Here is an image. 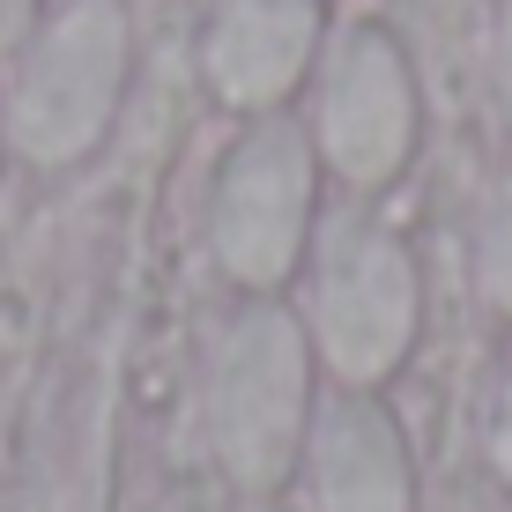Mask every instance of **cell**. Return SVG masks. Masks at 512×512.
I'll use <instances>...</instances> for the list:
<instances>
[{"mask_svg":"<svg viewBox=\"0 0 512 512\" xmlns=\"http://www.w3.org/2000/svg\"><path fill=\"white\" fill-rule=\"evenodd\" d=\"M305 498L312 512H409V446L394 416L364 394H342L305 438Z\"/></svg>","mask_w":512,"mask_h":512,"instance_id":"cell-6","label":"cell"},{"mask_svg":"<svg viewBox=\"0 0 512 512\" xmlns=\"http://www.w3.org/2000/svg\"><path fill=\"white\" fill-rule=\"evenodd\" d=\"M23 23H30V0H0V45L23 38Z\"/></svg>","mask_w":512,"mask_h":512,"instance_id":"cell-11","label":"cell"},{"mask_svg":"<svg viewBox=\"0 0 512 512\" xmlns=\"http://www.w3.org/2000/svg\"><path fill=\"white\" fill-rule=\"evenodd\" d=\"M320 45V0H231L208 30V82L223 104H260L290 97Z\"/></svg>","mask_w":512,"mask_h":512,"instance_id":"cell-7","label":"cell"},{"mask_svg":"<svg viewBox=\"0 0 512 512\" xmlns=\"http://www.w3.org/2000/svg\"><path fill=\"white\" fill-rule=\"evenodd\" d=\"M312 231V149L297 127H260L238 141V156L223 164L216 193V260L238 282L268 290L297 268Z\"/></svg>","mask_w":512,"mask_h":512,"instance_id":"cell-4","label":"cell"},{"mask_svg":"<svg viewBox=\"0 0 512 512\" xmlns=\"http://www.w3.org/2000/svg\"><path fill=\"white\" fill-rule=\"evenodd\" d=\"M127 82V15L119 0H75L60 23L30 45L23 75H15L8 127L30 164H75L97 149L104 119Z\"/></svg>","mask_w":512,"mask_h":512,"instance_id":"cell-3","label":"cell"},{"mask_svg":"<svg viewBox=\"0 0 512 512\" xmlns=\"http://www.w3.org/2000/svg\"><path fill=\"white\" fill-rule=\"evenodd\" d=\"M490 461H498V475L512 483V386H505V401H498V423H490Z\"/></svg>","mask_w":512,"mask_h":512,"instance_id":"cell-9","label":"cell"},{"mask_svg":"<svg viewBox=\"0 0 512 512\" xmlns=\"http://www.w3.org/2000/svg\"><path fill=\"white\" fill-rule=\"evenodd\" d=\"M320 149L349 186H386L416 149V82L386 30H349L327 60Z\"/></svg>","mask_w":512,"mask_h":512,"instance_id":"cell-5","label":"cell"},{"mask_svg":"<svg viewBox=\"0 0 512 512\" xmlns=\"http://www.w3.org/2000/svg\"><path fill=\"white\" fill-rule=\"evenodd\" d=\"M498 97H505V119H512V0H505V30H498Z\"/></svg>","mask_w":512,"mask_h":512,"instance_id":"cell-10","label":"cell"},{"mask_svg":"<svg viewBox=\"0 0 512 512\" xmlns=\"http://www.w3.org/2000/svg\"><path fill=\"white\" fill-rule=\"evenodd\" d=\"M312 334L349 386L386 379L416 342V260L386 223L334 216L312 268Z\"/></svg>","mask_w":512,"mask_h":512,"instance_id":"cell-2","label":"cell"},{"mask_svg":"<svg viewBox=\"0 0 512 512\" xmlns=\"http://www.w3.org/2000/svg\"><path fill=\"white\" fill-rule=\"evenodd\" d=\"M208 438L238 490H275L305 461L312 438V349L305 327L275 305H253L231 320L208 386Z\"/></svg>","mask_w":512,"mask_h":512,"instance_id":"cell-1","label":"cell"},{"mask_svg":"<svg viewBox=\"0 0 512 512\" xmlns=\"http://www.w3.org/2000/svg\"><path fill=\"white\" fill-rule=\"evenodd\" d=\"M245 512H268V505H245Z\"/></svg>","mask_w":512,"mask_h":512,"instance_id":"cell-12","label":"cell"},{"mask_svg":"<svg viewBox=\"0 0 512 512\" xmlns=\"http://www.w3.org/2000/svg\"><path fill=\"white\" fill-rule=\"evenodd\" d=\"M483 297L512 320V193L490 208V223H483Z\"/></svg>","mask_w":512,"mask_h":512,"instance_id":"cell-8","label":"cell"}]
</instances>
